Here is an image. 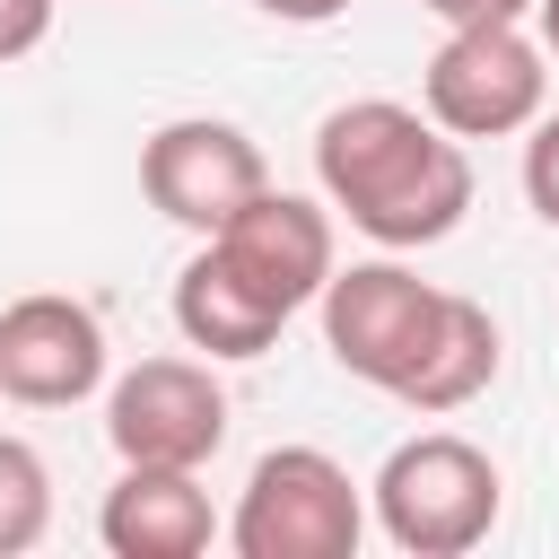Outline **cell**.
I'll return each instance as SVG.
<instances>
[{
  "instance_id": "14",
  "label": "cell",
  "mask_w": 559,
  "mask_h": 559,
  "mask_svg": "<svg viewBox=\"0 0 559 559\" xmlns=\"http://www.w3.org/2000/svg\"><path fill=\"white\" fill-rule=\"evenodd\" d=\"M524 131H533L524 140V201L542 227H559V114H533Z\"/></svg>"
},
{
  "instance_id": "4",
  "label": "cell",
  "mask_w": 559,
  "mask_h": 559,
  "mask_svg": "<svg viewBox=\"0 0 559 559\" xmlns=\"http://www.w3.org/2000/svg\"><path fill=\"white\" fill-rule=\"evenodd\" d=\"M358 533H367V498L323 445H271L227 515L236 559H349Z\"/></svg>"
},
{
  "instance_id": "18",
  "label": "cell",
  "mask_w": 559,
  "mask_h": 559,
  "mask_svg": "<svg viewBox=\"0 0 559 559\" xmlns=\"http://www.w3.org/2000/svg\"><path fill=\"white\" fill-rule=\"evenodd\" d=\"M533 17H542V52H559V0H533Z\"/></svg>"
},
{
  "instance_id": "11",
  "label": "cell",
  "mask_w": 559,
  "mask_h": 559,
  "mask_svg": "<svg viewBox=\"0 0 559 559\" xmlns=\"http://www.w3.org/2000/svg\"><path fill=\"white\" fill-rule=\"evenodd\" d=\"M175 332L201 349V358H262L280 341V314L201 245L183 271H175Z\"/></svg>"
},
{
  "instance_id": "6",
  "label": "cell",
  "mask_w": 559,
  "mask_h": 559,
  "mask_svg": "<svg viewBox=\"0 0 559 559\" xmlns=\"http://www.w3.org/2000/svg\"><path fill=\"white\" fill-rule=\"evenodd\" d=\"M262 183H271L262 148H253L236 122H218V114L157 122V131H148V148H140V192H148V210H157V218H175V227H192V236L227 227Z\"/></svg>"
},
{
  "instance_id": "15",
  "label": "cell",
  "mask_w": 559,
  "mask_h": 559,
  "mask_svg": "<svg viewBox=\"0 0 559 559\" xmlns=\"http://www.w3.org/2000/svg\"><path fill=\"white\" fill-rule=\"evenodd\" d=\"M44 35H52V0H0V61L35 52Z\"/></svg>"
},
{
  "instance_id": "1",
  "label": "cell",
  "mask_w": 559,
  "mask_h": 559,
  "mask_svg": "<svg viewBox=\"0 0 559 559\" xmlns=\"http://www.w3.org/2000/svg\"><path fill=\"white\" fill-rule=\"evenodd\" d=\"M314 183L358 236H376L393 253L454 236L472 210L463 140L437 131L428 114L393 105V96H358V105H332L314 122Z\"/></svg>"
},
{
  "instance_id": "2",
  "label": "cell",
  "mask_w": 559,
  "mask_h": 559,
  "mask_svg": "<svg viewBox=\"0 0 559 559\" xmlns=\"http://www.w3.org/2000/svg\"><path fill=\"white\" fill-rule=\"evenodd\" d=\"M314 306H323V349L341 358V376H358V384H376L393 402L419 384L428 349L454 323V288H428L402 262H349V271L332 262Z\"/></svg>"
},
{
  "instance_id": "7",
  "label": "cell",
  "mask_w": 559,
  "mask_h": 559,
  "mask_svg": "<svg viewBox=\"0 0 559 559\" xmlns=\"http://www.w3.org/2000/svg\"><path fill=\"white\" fill-rule=\"evenodd\" d=\"M105 437L122 463H183L201 472L227 445V393L201 358H140L105 393Z\"/></svg>"
},
{
  "instance_id": "9",
  "label": "cell",
  "mask_w": 559,
  "mask_h": 559,
  "mask_svg": "<svg viewBox=\"0 0 559 559\" xmlns=\"http://www.w3.org/2000/svg\"><path fill=\"white\" fill-rule=\"evenodd\" d=\"M105 384V323L96 306L35 288L17 306H0V393L26 411H70Z\"/></svg>"
},
{
  "instance_id": "10",
  "label": "cell",
  "mask_w": 559,
  "mask_h": 559,
  "mask_svg": "<svg viewBox=\"0 0 559 559\" xmlns=\"http://www.w3.org/2000/svg\"><path fill=\"white\" fill-rule=\"evenodd\" d=\"M96 533H105L114 559H201L218 515H210L201 472H183V463H122V480L96 507Z\"/></svg>"
},
{
  "instance_id": "16",
  "label": "cell",
  "mask_w": 559,
  "mask_h": 559,
  "mask_svg": "<svg viewBox=\"0 0 559 559\" xmlns=\"http://www.w3.org/2000/svg\"><path fill=\"white\" fill-rule=\"evenodd\" d=\"M445 26H480V17H533V0H419Z\"/></svg>"
},
{
  "instance_id": "5",
  "label": "cell",
  "mask_w": 559,
  "mask_h": 559,
  "mask_svg": "<svg viewBox=\"0 0 559 559\" xmlns=\"http://www.w3.org/2000/svg\"><path fill=\"white\" fill-rule=\"evenodd\" d=\"M428 122L454 131V140H507L542 114L550 96V70H542V44L524 35V17H480V26H445V44L428 52Z\"/></svg>"
},
{
  "instance_id": "12",
  "label": "cell",
  "mask_w": 559,
  "mask_h": 559,
  "mask_svg": "<svg viewBox=\"0 0 559 559\" xmlns=\"http://www.w3.org/2000/svg\"><path fill=\"white\" fill-rule=\"evenodd\" d=\"M489 376H498V323H489V306H472V297H454V323H445V341L428 349V367H419V384L402 393V411H463V402H480L489 393Z\"/></svg>"
},
{
  "instance_id": "17",
  "label": "cell",
  "mask_w": 559,
  "mask_h": 559,
  "mask_svg": "<svg viewBox=\"0 0 559 559\" xmlns=\"http://www.w3.org/2000/svg\"><path fill=\"white\" fill-rule=\"evenodd\" d=\"M253 9H262V17H288V26H332L349 0H253Z\"/></svg>"
},
{
  "instance_id": "13",
  "label": "cell",
  "mask_w": 559,
  "mask_h": 559,
  "mask_svg": "<svg viewBox=\"0 0 559 559\" xmlns=\"http://www.w3.org/2000/svg\"><path fill=\"white\" fill-rule=\"evenodd\" d=\"M52 533V472L26 437H0V559L35 550Z\"/></svg>"
},
{
  "instance_id": "3",
  "label": "cell",
  "mask_w": 559,
  "mask_h": 559,
  "mask_svg": "<svg viewBox=\"0 0 559 559\" xmlns=\"http://www.w3.org/2000/svg\"><path fill=\"white\" fill-rule=\"evenodd\" d=\"M498 507H507L498 463L472 437H445V428L402 437L384 454V472H376V524L411 559H463V550H480L489 524H498Z\"/></svg>"
},
{
  "instance_id": "8",
  "label": "cell",
  "mask_w": 559,
  "mask_h": 559,
  "mask_svg": "<svg viewBox=\"0 0 559 559\" xmlns=\"http://www.w3.org/2000/svg\"><path fill=\"white\" fill-rule=\"evenodd\" d=\"M210 253L288 323L297 306H314L323 297V280H332V218L306 201V192H280V183H262L227 227H210Z\"/></svg>"
}]
</instances>
